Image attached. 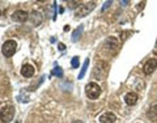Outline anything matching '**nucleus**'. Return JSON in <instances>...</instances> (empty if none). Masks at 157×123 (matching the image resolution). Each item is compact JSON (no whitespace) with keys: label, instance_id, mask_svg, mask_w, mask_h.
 <instances>
[{"label":"nucleus","instance_id":"f257e3e1","mask_svg":"<svg viewBox=\"0 0 157 123\" xmlns=\"http://www.w3.org/2000/svg\"><path fill=\"white\" fill-rule=\"evenodd\" d=\"M107 72H109V63L100 60L96 63V66L93 68V77L96 80H101L107 75Z\"/></svg>","mask_w":157,"mask_h":123},{"label":"nucleus","instance_id":"f03ea898","mask_svg":"<svg viewBox=\"0 0 157 123\" xmlns=\"http://www.w3.org/2000/svg\"><path fill=\"white\" fill-rule=\"evenodd\" d=\"M101 86L97 84V82L92 81V82H88L85 85V94L89 99H97L101 94Z\"/></svg>","mask_w":157,"mask_h":123},{"label":"nucleus","instance_id":"7ed1b4c3","mask_svg":"<svg viewBox=\"0 0 157 123\" xmlns=\"http://www.w3.org/2000/svg\"><path fill=\"white\" fill-rule=\"evenodd\" d=\"M16 50H17V42L13 41V39H8L3 43L1 46V52L5 58H11L16 54Z\"/></svg>","mask_w":157,"mask_h":123},{"label":"nucleus","instance_id":"20e7f679","mask_svg":"<svg viewBox=\"0 0 157 123\" xmlns=\"http://www.w3.org/2000/svg\"><path fill=\"white\" fill-rule=\"evenodd\" d=\"M15 117V108L12 105H5L0 110V119L3 123H9Z\"/></svg>","mask_w":157,"mask_h":123},{"label":"nucleus","instance_id":"39448f33","mask_svg":"<svg viewBox=\"0 0 157 123\" xmlns=\"http://www.w3.org/2000/svg\"><path fill=\"white\" fill-rule=\"evenodd\" d=\"M94 8H96V3H94V1L84 3V4H81L76 9V13H75V15H76V17H85V16L89 15Z\"/></svg>","mask_w":157,"mask_h":123},{"label":"nucleus","instance_id":"423d86ee","mask_svg":"<svg viewBox=\"0 0 157 123\" xmlns=\"http://www.w3.org/2000/svg\"><path fill=\"white\" fill-rule=\"evenodd\" d=\"M103 47L107 52H110V54H115L118 51V49H119V41H118L115 37H109L105 41Z\"/></svg>","mask_w":157,"mask_h":123},{"label":"nucleus","instance_id":"0eeeda50","mask_svg":"<svg viewBox=\"0 0 157 123\" xmlns=\"http://www.w3.org/2000/svg\"><path fill=\"white\" fill-rule=\"evenodd\" d=\"M157 68V59L155 58H150L148 59L143 66V72L145 75H152L155 72V69Z\"/></svg>","mask_w":157,"mask_h":123},{"label":"nucleus","instance_id":"6e6552de","mask_svg":"<svg viewBox=\"0 0 157 123\" xmlns=\"http://www.w3.org/2000/svg\"><path fill=\"white\" fill-rule=\"evenodd\" d=\"M29 13L26 11H22V9H18V11L13 12L12 15V20L16 22H25L26 20H29Z\"/></svg>","mask_w":157,"mask_h":123},{"label":"nucleus","instance_id":"1a4fd4ad","mask_svg":"<svg viewBox=\"0 0 157 123\" xmlns=\"http://www.w3.org/2000/svg\"><path fill=\"white\" fill-rule=\"evenodd\" d=\"M29 20H30L33 26H39L42 24V21H43V16H42V13L39 11H33L30 13V16H29Z\"/></svg>","mask_w":157,"mask_h":123},{"label":"nucleus","instance_id":"9d476101","mask_svg":"<svg viewBox=\"0 0 157 123\" xmlns=\"http://www.w3.org/2000/svg\"><path fill=\"white\" fill-rule=\"evenodd\" d=\"M98 121H100L101 123H115L117 117H115V114H114V113L106 111V113H103L102 115H100V117H98Z\"/></svg>","mask_w":157,"mask_h":123},{"label":"nucleus","instance_id":"9b49d317","mask_svg":"<svg viewBox=\"0 0 157 123\" xmlns=\"http://www.w3.org/2000/svg\"><path fill=\"white\" fill-rule=\"evenodd\" d=\"M137 99H139V96H137V93H135V92H128L124 96V102L130 106L135 105L137 102Z\"/></svg>","mask_w":157,"mask_h":123},{"label":"nucleus","instance_id":"f8f14e48","mask_svg":"<svg viewBox=\"0 0 157 123\" xmlns=\"http://www.w3.org/2000/svg\"><path fill=\"white\" fill-rule=\"evenodd\" d=\"M34 72H35V69H34V67H33L32 64H24V66H22V68H21V75L24 76V77H26V79L32 77V76L34 75Z\"/></svg>","mask_w":157,"mask_h":123},{"label":"nucleus","instance_id":"ddd939ff","mask_svg":"<svg viewBox=\"0 0 157 123\" xmlns=\"http://www.w3.org/2000/svg\"><path fill=\"white\" fill-rule=\"evenodd\" d=\"M83 32H84V26H83V25H80V26H78V28L76 29V30H75L73 33H72V41H73V42H76L77 39L81 37Z\"/></svg>","mask_w":157,"mask_h":123},{"label":"nucleus","instance_id":"4468645a","mask_svg":"<svg viewBox=\"0 0 157 123\" xmlns=\"http://www.w3.org/2000/svg\"><path fill=\"white\" fill-rule=\"evenodd\" d=\"M88 67H89V58L88 59H85V62H84V64H83V67H81V71H80V74H78V79H83L85 74H87V69Z\"/></svg>","mask_w":157,"mask_h":123},{"label":"nucleus","instance_id":"2eb2a0df","mask_svg":"<svg viewBox=\"0 0 157 123\" xmlns=\"http://www.w3.org/2000/svg\"><path fill=\"white\" fill-rule=\"evenodd\" d=\"M78 64H80V59H78V56H73L72 60H71L72 68H78Z\"/></svg>","mask_w":157,"mask_h":123},{"label":"nucleus","instance_id":"dca6fc26","mask_svg":"<svg viewBox=\"0 0 157 123\" xmlns=\"http://www.w3.org/2000/svg\"><path fill=\"white\" fill-rule=\"evenodd\" d=\"M52 75L58 76V77H62V76H63V69H62L60 67H55L54 69H52Z\"/></svg>","mask_w":157,"mask_h":123},{"label":"nucleus","instance_id":"f3484780","mask_svg":"<svg viewBox=\"0 0 157 123\" xmlns=\"http://www.w3.org/2000/svg\"><path fill=\"white\" fill-rule=\"evenodd\" d=\"M113 4V1H105V4H103V7H102V11H106L109 7Z\"/></svg>","mask_w":157,"mask_h":123},{"label":"nucleus","instance_id":"a211bd4d","mask_svg":"<svg viewBox=\"0 0 157 123\" xmlns=\"http://www.w3.org/2000/svg\"><path fill=\"white\" fill-rule=\"evenodd\" d=\"M68 4H70V8H75L76 4H80V1H68Z\"/></svg>","mask_w":157,"mask_h":123},{"label":"nucleus","instance_id":"6ab92c4d","mask_svg":"<svg viewBox=\"0 0 157 123\" xmlns=\"http://www.w3.org/2000/svg\"><path fill=\"white\" fill-rule=\"evenodd\" d=\"M59 49H60V50H64V45H63V43H59Z\"/></svg>","mask_w":157,"mask_h":123},{"label":"nucleus","instance_id":"aec40b11","mask_svg":"<svg viewBox=\"0 0 157 123\" xmlns=\"http://www.w3.org/2000/svg\"><path fill=\"white\" fill-rule=\"evenodd\" d=\"M72 123H84L83 121H77V119H76V121H72Z\"/></svg>","mask_w":157,"mask_h":123},{"label":"nucleus","instance_id":"412c9836","mask_svg":"<svg viewBox=\"0 0 157 123\" xmlns=\"http://www.w3.org/2000/svg\"><path fill=\"white\" fill-rule=\"evenodd\" d=\"M156 49H157V41H156Z\"/></svg>","mask_w":157,"mask_h":123},{"label":"nucleus","instance_id":"4be33fe9","mask_svg":"<svg viewBox=\"0 0 157 123\" xmlns=\"http://www.w3.org/2000/svg\"><path fill=\"white\" fill-rule=\"evenodd\" d=\"M15 123H20V122H15Z\"/></svg>","mask_w":157,"mask_h":123}]
</instances>
